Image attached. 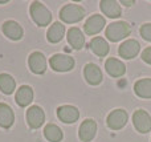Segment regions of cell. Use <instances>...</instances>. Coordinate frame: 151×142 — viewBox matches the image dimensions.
I'll return each instance as SVG.
<instances>
[{"mask_svg":"<svg viewBox=\"0 0 151 142\" xmlns=\"http://www.w3.org/2000/svg\"><path fill=\"white\" fill-rule=\"evenodd\" d=\"M131 33V27L126 21H115L107 25L106 28V37L110 41L115 43L123 40Z\"/></svg>","mask_w":151,"mask_h":142,"instance_id":"1","label":"cell"},{"mask_svg":"<svg viewBox=\"0 0 151 142\" xmlns=\"http://www.w3.org/2000/svg\"><path fill=\"white\" fill-rule=\"evenodd\" d=\"M31 16L33 19V21L40 27H45L52 21V13L49 12L47 7L40 1H33L31 4Z\"/></svg>","mask_w":151,"mask_h":142,"instance_id":"2","label":"cell"},{"mask_svg":"<svg viewBox=\"0 0 151 142\" xmlns=\"http://www.w3.org/2000/svg\"><path fill=\"white\" fill-rule=\"evenodd\" d=\"M83 16H85V9L77 4H66L60 11V19L68 24L78 23L83 19Z\"/></svg>","mask_w":151,"mask_h":142,"instance_id":"3","label":"cell"},{"mask_svg":"<svg viewBox=\"0 0 151 142\" xmlns=\"http://www.w3.org/2000/svg\"><path fill=\"white\" fill-rule=\"evenodd\" d=\"M49 64L56 72H69L74 68V58L68 55L56 53L50 57Z\"/></svg>","mask_w":151,"mask_h":142,"instance_id":"4","label":"cell"},{"mask_svg":"<svg viewBox=\"0 0 151 142\" xmlns=\"http://www.w3.org/2000/svg\"><path fill=\"white\" fill-rule=\"evenodd\" d=\"M133 124L139 133H149L151 130V117L143 109H138L133 114Z\"/></svg>","mask_w":151,"mask_h":142,"instance_id":"5","label":"cell"},{"mask_svg":"<svg viewBox=\"0 0 151 142\" xmlns=\"http://www.w3.org/2000/svg\"><path fill=\"white\" fill-rule=\"evenodd\" d=\"M127 122V113L123 109H115L107 116V126L111 130H119Z\"/></svg>","mask_w":151,"mask_h":142,"instance_id":"6","label":"cell"},{"mask_svg":"<svg viewBox=\"0 0 151 142\" xmlns=\"http://www.w3.org/2000/svg\"><path fill=\"white\" fill-rule=\"evenodd\" d=\"M27 121L32 129H39L45 121V114L40 106L35 105L27 110Z\"/></svg>","mask_w":151,"mask_h":142,"instance_id":"7","label":"cell"},{"mask_svg":"<svg viewBox=\"0 0 151 142\" xmlns=\"http://www.w3.org/2000/svg\"><path fill=\"white\" fill-rule=\"evenodd\" d=\"M28 64L31 71L36 74H42L47 71V58L41 52L31 53V56L28 58Z\"/></svg>","mask_w":151,"mask_h":142,"instance_id":"8","label":"cell"},{"mask_svg":"<svg viewBox=\"0 0 151 142\" xmlns=\"http://www.w3.org/2000/svg\"><path fill=\"white\" fill-rule=\"evenodd\" d=\"M105 24H106V21L102 17V15H93L86 20L85 25H83V29H85L86 35L93 36V35H97L102 31Z\"/></svg>","mask_w":151,"mask_h":142,"instance_id":"9","label":"cell"},{"mask_svg":"<svg viewBox=\"0 0 151 142\" xmlns=\"http://www.w3.org/2000/svg\"><path fill=\"white\" fill-rule=\"evenodd\" d=\"M97 133V124L96 121L88 118L81 124L80 130H78V136H80V140L82 142H89L94 138Z\"/></svg>","mask_w":151,"mask_h":142,"instance_id":"10","label":"cell"},{"mask_svg":"<svg viewBox=\"0 0 151 142\" xmlns=\"http://www.w3.org/2000/svg\"><path fill=\"white\" fill-rule=\"evenodd\" d=\"M57 116L65 124H73L80 117V112L72 105H63L57 109Z\"/></svg>","mask_w":151,"mask_h":142,"instance_id":"11","label":"cell"},{"mask_svg":"<svg viewBox=\"0 0 151 142\" xmlns=\"http://www.w3.org/2000/svg\"><path fill=\"white\" fill-rule=\"evenodd\" d=\"M139 48H141V45H139V43L137 40H126L119 45L118 53H119L121 57L129 60V58H133L138 55Z\"/></svg>","mask_w":151,"mask_h":142,"instance_id":"12","label":"cell"},{"mask_svg":"<svg viewBox=\"0 0 151 142\" xmlns=\"http://www.w3.org/2000/svg\"><path fill=\"white\" fill-rule=\"evenodd\" d=\"M83 76H85L86 81L90 85H98L101 84L102 79V72L99 69V66H97L96 64H86L83 68Z\"/></svg>","mask_w":151,"mask_h":142,"instance_id":"13","label":"cell"},{"mask_svg":"<svg viewBox=\"0 0 151 142\" xmlns=\"http://www.w3.org/2000/svg\"><path fill=\"white\" fill-rule=\"evenodd\" d=\"M15 100H16V104L19 106H21V108L28 106L33 101V90H32V88L28 86V85H21L17 89Z\"/></svg>","mask_w":151,"mask_h":142,"instance_id":"14","label":"cell"},{"mask_svg":"<svg viewBox=\"0 0 151 142\" xmlns=\"http://www.w3.org/2000/svg\"><path fill=\"white\" fill-rule=\"evenodd\" d=\"M3 32L11 40H20L24 35L23 28L20 27V24L13 20H8L3 24Z\"/></svg>","mask_w":151,"mask_h":142,"instance_id":"15","label":"cell"},{"mask_svg":"<svg viewBox=\"0 0 151 142\" xmlns=\"http://www.w3.org/2000/svg\"><path fill=\"white\" fill-rule=\"evenodd\" d=\"M99 7H101L102 12H104L107 17L117 19L122 15V9H121L119 3L114 1V0H102V1L99 3Z\"/></svg>","mask_w":151,"mask_h":142,"instance_id":"16","label":"cell"},{"mask_svg":"<svg viewBox=\"0 0 151 142\" xmlns=\"http://www.w3.org/2000/svg\"><path fill=\"white\" fill-rule=\"evenodd\" d=\"M105 68H106L107 73L111 77H121L125 74L126 72V66L122 61L117 60V58H107L105 63Z\"/></svg>","mask_w":151,"mask_h":142,"instance_id":"17","label":"cell"},{"mask_svg":"<svg viewBox=\"0 0 151 142\" xmlns=\"http://www.w3.org/2000/svg\"><path fill=\"white\" fill-rule=\"evenodd\" d=\"M13 121H15V114L13 110L11 109V106H8L7 104L0 102V126L8 129L12 126Z\"/></svg>","mask_w":151,"mask_h":142,"instance_id":"18","label":"cell"},{"mask_svg":"<svg viewBox=\"0 0 151 142\" xmlns=\"http://www.w3.org/2000/svg\"><path fill=\"white\" fill-rule=\"evenodd\" d=\"M64 33H65V27H64L61 23L56 21V23H53L52 25H50V28L48 29L47 39L49 40V43L56 44V43H58V41H61V40H63Z\"/></svg>","mask_w":151,"mask_h":142,"instance_id":"19","label":"cell"},{"mask_svg":"<svg viewBox=\"0 0 151 142\" xmlns=\"http://www.w3.org/2000/svg\"><path fill=\"white\" fill-rule=\"evenodd\" d=\"M68 43L74 49H81L85 44V36L78 28H70L68 31Z\"/></svg>","mask_w":151,"mask_h":142,"instance_id":"20","label":"cell"},{"mask_svg":"<svg viewBox=\"0 0 151 142\" xmlns=\"http://www.w3.org/2000/svg\"><path fill=\"white\" fill-rule=\"evenodd\" d=\"M134 92L141 98H151V79L138 80L134 85Z\"/></svg>","mask_w":151,"mask_h":142,"instance_id":"21","label":"cell"},{"mask_svg":"<svg viewBox=\"0 0 151 142\" xmlns=\"http://www.w3.org/2000/svg\"><path fill=\"white\" fill-rule=\"evenodd\" d=\"M90 48L98 57H105L109 53V44L106 43V40L102 37H94L90 41Z\"/></svg>","mask_w":151,"mask_h":142,"instance_id":"22","label":"cell"},{"mask_svg":"<svg viewBox=\"0 0 151 142\" xmlns=\"http://www.w3.org/2000/svg\"><path fill=\"white\" fill-rule=\"evenodd\" d=\"M44 136L48 141L50 142H60L63 140V130L55 124H49L45 126Z\"/></svg>","mask_w":151,"mask_h":142,"instance_id":"23","label":"cell"},{"mask_svg":"<svg viewBox=\"0 0 151 142\" xmlns=\"http://www.w3.org/2000/svg\"><path fill=\"white\" fill-rule=\"evenodd\" d=\"M15 88H16V82L12 76H9V74H7V73L0 74V90H1L3 93L11 94V93H13Z\"/></svg>","mask_w":151,"mask_h":142,"instance_id":"24","label":"cell"},{"mask_svg":"<svg viewBox=\"0 0 151 142\" xmlns=\"http://www.w3.org/2000/svg\"><path fill=\"white\" fill-rule=\"evenodd\" d=\"M141 36L147 41H151V23L143 24L141 27Z\"/></svg>","mask_w":151,"mask_h":142,"instance_id":"25","label":"cell"},{"mask_svg":"<svg viewBox=\"0 0 151 142\" xmlns=\"http://www.w3.org/2000/svg\"><path fill=\"white\" fill-rule=\"evenodd\" d=\"M142 58H143L145 63H147L151 65V47L146 48V49L142 52Z\"/></svg>","mask_w":151,"mask_h":142,"instance_id":"26","label":"cell"},{"mask_svg":"<svg viewBox=\"0 0 151 142\" xmlns=\"http://www.w3.org/2000/svg\"><path fill=\"white\" fill-rule=\"evenodd\" d=\"M121 4L126 5V7H130L131 4H134V1H133V0H122V1H121Z\"/></svg>","mask_w":151,"mask_h":142,"instance_id":"27","label":"cell"}]
</instances>
